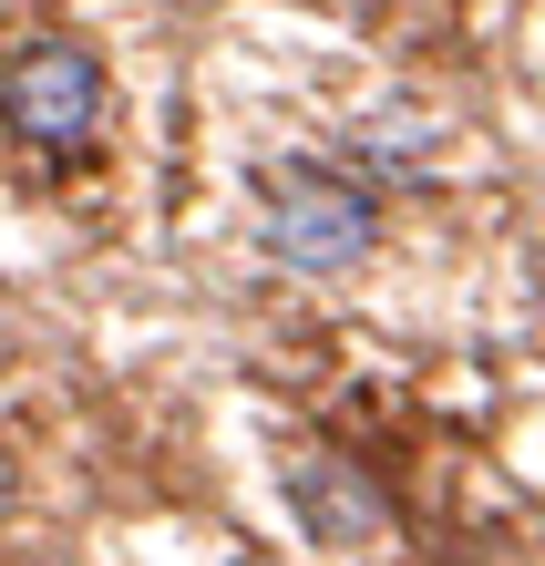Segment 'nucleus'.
I'll return each mask as SVG.
<instances>
[{"label":"nucleus","instance_id":"obj_1","mask_svg":"<svg viewBox=\"0 0 545 566\" xmlns=\"http://www.w3.org/2000/svg\"><path fill=\"white\" fill-rule=\"evenodd\" d=\"M258 238H268V258H279V269L339 279V269H360V258H370L381 207H370V186L350 176V165L289 155V165H268V186H258Z\"/></svg>","mask_w":545,"mask_h":566},{"label":"nucleus","instance_id":"obj_2","mask_svg":"<svg viewBox=\"0 0 545 566\" xmlns=\"http://www.w3.org/2000/svg\"><path fill=\"white\" fill-rule=\"evenodd\" d=\"M0 114H11L21 145L73 155V145H93V124H104V62L83 42H31V52H11V73H0Z\"/></svg>","mask_w":545,"mask_h":566},{"label":"nucleus","instance_id":"obj_3","mask_svg":"<svg viewBox=\"0 0 545 566\" xmlns=\"http://www.w3.org/2000/svg\"><path fill=\"white\" fill-rule=\"evenodd\" d=\"M289 505L298 525H310L319 546H360L370 525H381V505H370V474L339 453H289Z\"/></svg>","mask_w":545,"mask_h":566}]
</instances>
